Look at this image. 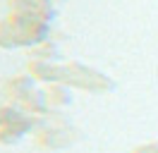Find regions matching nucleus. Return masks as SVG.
I'll return each instance as SVG.
<instances>
[]
</instances>
